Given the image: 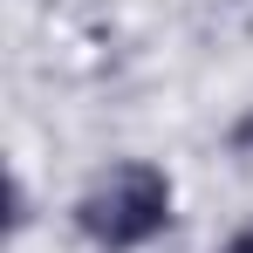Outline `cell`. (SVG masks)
Returning a JSON list of instances; mask_svg holds the SVG:
<instances>
[{"instance_id":"2","label":"cell","mask_w":253,"mask_h":253,"mask_svg":"<svg viewBox=\"0 0 253 253\" xmlns=\"http://www.w3.org/2000/svg\"><path fill=\"white\" fill-rule=\"evenodd\" d=\"M219 253H253V226H247V233H233V240H226Z\"/></svg>"},{"instance_id":"1","label":"cell","mask_w":253,"mask_h":253,"mask_svg":"<svg viewBox=\"0 0 253 253\" xmlns=\"http://www.w3.org/2000/svg\"><path fill=\"white\" fill-rule=\"evenodd\" d=\"M171 206H178V185L165 165L151 158H124V165L96 171L83 192H76V233L96 253H144L151 240L171 233Z\"/></svg>"}]
</instances>
